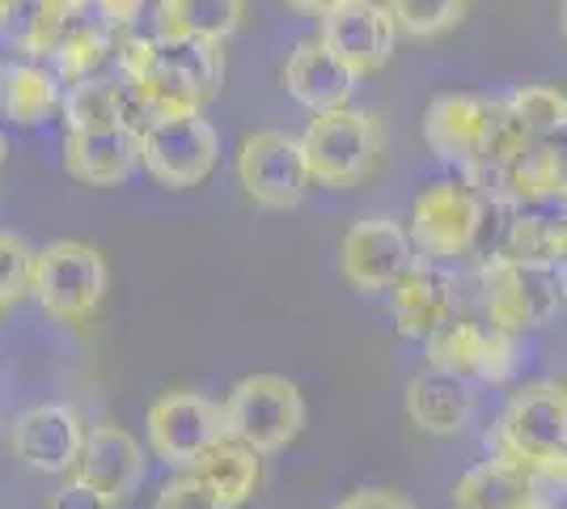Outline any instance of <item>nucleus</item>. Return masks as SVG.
I'll return each mask as SVG.
<instances>
[{
  "mask_svg": "<svg viewBox=\"0 0 567 509\" xmlns=\"http://www.w3.org/2000/svg\"><path fill=\"white\" fill-rule=\"evenodd\" d=\"M225 43L199 39V34H174V39H118V77L132 81L162 115L174 111H199L213 102L225 85Z\"/></svg>",
  "mask_w": 567,
  "mask_h": 509,
  "instance_id": "nucleus-1",
  "label": "nucleus"
},
{
  "mask_svg": "<svg viewBox=\"0 0 567 509\" xmlns=\"http://www.w3.org/2000/svg\"><path fill=\"white\" fill-rule=\"evenodd\" d=\"M499 455L520 462L538 488L567 492V383L543 378L513 390L496 425Z\"/></svg>",
  "mask_w": 567,
  "mask_h": 509,
  "instance_id": "nucleus-2",
  "label": "nucleus"
},
{
  "mask_svg": "<svg viewBox=\"0 0 567 509\" xmlns=\"http://www.w3.org/2000/svg\"><path fill=\"white\" fill-rule=\"evenodd\" d=\"M381 120L373 111H360V106H339V111H322L313 115L301 136L313 170V183L331 187V192H348L360 187L381 162Z\"/></svg>",
  "mask_w": 567,
  "mask_h": 509,
  "instance_id": "nucleus-3",
  "label": "nucleus"
},
{
  "mask_svg": "<svg viewBox=\"0 0 567 509\" xmlns=\"http://www.w3.org/2000/svg\"><path fill=\"white\" fill-rule=\"evenodd\" d=\"M487 225V195L471 179H436L411 200V243L427 264L471 255Z\"/></svg>",
  "mask_w": 567,
  "mask_h": 509,
  "instance_id": "nucleus-4",
  "label": "nucleus"
},
{
  "mask_svg": "<svg viewBox=\"0 0 567 509\" xmlns=\"http://www.w3.org/2000/svg\"><path fill=\"white\" fill-rule=\"evenodd\" d=\"M111 285L106 255L90 243L60 238V243L39 246L34 255V289L30 297L60 323H85L97 315L102 297Z\"/></svg>",
  "mask_w": 567,
  "mask_h": 509,
  "instance_id": "nucleus-5",
  "label": "nucleus"
},
{
  "mask_svg": "<svg viewBox=\"0 0 567 509\" xmlns=\"http://www.w3.org/2000/svg\"><path fill=\"white\" fill-rule=\"evenodd\" d=\"M225 425L234 441L259 455H276L306 429V399L284 374H250L225 395Z\"/></svg>",
  "mask_w": 567,
  "mask_h": 509,
  "instance_id": "nucleus-6",
  "label": "nucleus"
},
{
  "mask_svg": "<svg viewBox=\"0 0 567 509\" xmlns=\"http://www.w3.org/2000/svg\"><path fill=\"white\" fill-rule=\"evenodd\" d=\"M478 289H483V318L487 327L525 336L534 327H543L546 318L559 311V281L555 267L520 264L504 251H492L487 264L478 272Z\"/></svg>",
  "mask_w": 567,
  "mask_h": 509,
  "instance_id": "nucleus-7",
  "label": "nucleus"
},
{
  "mask_svg": "<svg viewBox=\"0 0 567 509\" xmlns=\"http://www.w3.org/2000/svg\"><path fill=\"white\" fill-rule=\"evenodd\" d=\"M220 136L204 120V111H174L148 123L141 136V166L144 174L166 187V192H190L216 170Z\"/></svg>",
  "mask_w": 567,
  "mask_h": 509,
  "instance_id": "nucleus-8",
  "label": "nucleus"
},
{
  "mask_svg": "<svg viewBox=\"0 0 567 509\" xmlns=\"http://www.w3.org/2000/svg\"><path fill=\"white\" fill-rule=\"evenodd\" d=\"M144 434H148L153 459L174 467V471H187L213 450L216 441L229 437L225 404H216L199 390H166L148 404Z\"/></svg>",
  "mask_w": 567,
  "mask_h": 509,
  "instance_id": "nucleus-9",
  "label": "nucleus"
},
{
  "mask_svg": "<svg viewBox=\"0 0 567 509\" xmlns=\"http://www.w3.org/2000/svg\"><path fill=\"white\" fill-rule=\"evenodd\" d=\"M237 183L246 200L267 213L297 208L313 187V170H309L301 136H288L280 128L250 132L237 149Z\"/></svg>",
  "mask_w": 567,
  "mask_h": 509,
  "instance_id": "nucleus-10",
  "label": "nucleus"
},
{
  "mask_svg": "<svg viewBox=\"0 0 567 509\" xmlns=\"http://www.w3.org/2000/svg\"><path fill=\"white\" fill-rule=\"evenodd\" d=\"M415 264L420 251L411 243V230L390 217L355 221L339 243V272L360 293H390Z\"/></svg>",
  "mask_w": 567,
  "mask_h": 509,
  "instance_id": "nucleus-11",
  "label": "nucleus"
},
{
  "mask_svg": "<svg viewBox=\"0 0 567 509\" xmlns=\"http://www.w3.org/2000/svg\"><path fill=\"white\" fill-rule=\"evenodd\" d=\"M499 102H487L478 94H436L427 102L424 120H420V136H424L427 153L445 166H457L462 179L471 174L492 141Z\"/></svg>",
  "mask_w": 567,
  "mask_h": 509,
  "instance_id": "nucleus-12",
  "label": "nucleus"
},
{
  "mask_svg": "<svg viewBox=\"0 0 567 509\" xmlns=\"http://www.w3.org/2000/svg\"><path fill=\"white\" fill-rule=\"evenodd\" d=\"M318 39L352 73L369 77V73H381L394 60L399 26H394L390 9L381 0H343L327 18H318Z\"/></svg>",
  "mask_w": 567,
  "mask_h": 509,
  "instance_id": "nucleus-13",
  "label": "nucleus"
},
{
  "mask_svg": "<svg viewBox=\"0 0 567 509\" xmlns=\"http://www.w3.org/2000/svg\"><path fill=\"white\" fill-rule=\"evenodd\" d=\"M85 420L69 404H34L25 408L13 429H9V450L13 459L25 462L30 471L43 476H72V467L85 450Z\"/></svg>",
  "mask_w": 567,
  "mask_h": 509,
  "instance_id": "nucleus-14",
  "label": "nucleus"
},
{
  "mask_svg": "<svg viewBox=\"0 0 567 509\" xmlns=\"http://www.w3.org/2000/svg\"><path fill=\"white\" fill-rule=\"evenodd\" d=\"M144 471H148V455L123 425H94L90 437H85L81 459L72 467V476L81 485L97 488L115 506L136 497V488L144 485Z\"/></svg>",
  "mask_w": 567,
  "mask_h": 509,
  "instance_id": "nucleus-15",
  "label": "nucleus"
},
{
  "mask_svg": "<svg viewBox=\"0 0 567 509\" xmlns=\"http://www.w3.org/2000/svg\"><path fill=\"white\" fill-rule=\"evenodd\" d=\"M280 81L292 102H301L309 115H322V111L352 106L360 73H352L322 39H306V43H297L292 55L284 60Z\"/></svg>",
  "mask_w": 567,
  "mask_h": 509,
  "instance_id": "nucleus-16",
  "label": "nucleus"
},
{
  "mask_svg": "<svg viewBox=\"0 0 567 509\" xmlns=\"http://www.w3.org/2000/svg\"><path fill=\"white\" fill-rule=\"evenodd\" d=\"M64 166L85 187H118L141 166V136L132 128H97L64 136Z\"/></svg>",
  "mask_w": 567,
  "mask_h": 509,
  "instance_id": "nucleus-17",
  "label": "nucleus"
},
{
  "mask_svg": "<svg viewBox=\"0 0 567 509\" xmlns=\"http://www.w3.org/2000/svg\"><path fill=\"white\" fill-rule=\"evenodd\" d=\"M496 200L508 204H559L567 200V132L538 136L499 174Z\"/></svg>",
  "mask_w": 567,
  "mask_h": 509,
  "instance_id": "nucleus-18",
  "label": "nucleus"
},
{
  "mask_svg": "<svg viewBox=\"0 0 567 509\" xmlns=\"http://www.w3.org/2000/svg\"><path fill=\"white\" fill-rule=\"evenodd\" d=\"M402 413L424 437H457L474 416V390L466 378L427 365V374H415L402 390Z\"/></svg>",
  "mask_w": 567,
  "mask_h": 509,
  "instance_id": "nucleus-19",
  "label": "nucleus"
},
{
  "mask_svg": "<svg viewBox=\"0 0 567 509\" xmlns=\"http://www.w3.org/2000/svg\"><path fill=\"white\" fill-rule=\"evenodd\" d=\"M390 311H394V327L402 336L427 339L436 327H445L457 315V289H453V281L441 267L420 259L390 289Z\"/></svg>",
  "mask_w": 567,
  "mask_h": 509,
  "instance_id": "nucleus-20",
  "label": "nucleus"
},
{
  "mask_svg": "<svg viewBox=\"0 0 567 509\" xmlns=\"http://www.w3.org/2000/svg\"><path fill=\"white\" fill-rule=\"evenodd\" d=\"M546 492L508 455L474 462L453 485V509H534Z\"/></svg>",
  "mask_w": 567,
  "mask_h": 509,
  "instance_id": "nucleus-21",
  "label": "nucleus"
},
{
  "mask_svg": "<svg viewBox=\"0 0 567 509\" xmlns=\"http://www.w3.org/2000/svg\"><path fill=\"white\" fill-rule=\"evenodd\" d=\"M60 77L34 64V60H22V64H9L0 73V111L4 120H13L18 128H39L51 111L60 106Z\"/></svg>",
  "mask_w": 567,
  "mask_h": 509,
  "instance_id": "nucleus-22",
  "label": "nucleus"
},
{
  "mask_svg": "<svg viewBox=\"0 0 567 509\" xmlns=\"http://www.w3.org/2000/svg\"><path fill=\"white\" fill-rule=\"evenodd\" d=\"M187 471H199L216 488V497L225 501V509H241L262 485V455L250 450V446H241V441H234V437H225V441H216L213 450L195 462V467H187Z\"/></svg>",
  "mask_w": 567,
  "mask_h": 509,
  "instance_id": "nucleus-23",
  "label": "nucleus"
},
{
  "mask_svg": "<svg viewBox=\"0 0 567 509\" xmlns=\"http://www.w3.org/2000/svg\"><path fill=\"white\" fill-rule=\"evenodd\" d=\"M90 4L94 0H25L22 18H18V34H13L18 51L25 60H51L60 51V43L85 22Z\"/></svg>",
  "mask_w": 567,
  "mask_h": 509,
  "instance_id": "nucleus-24",
  "label": "nucleus"
},
{
  "mask_svg": "<svg viewBox=\"0 0 567 509\" xmlns=\"http://www.w3.org/2000/svg\"><path fill=\"white\" fill-rule=\"evenodd\" d=\"M427 344V365L441 369V374H453V378H478L483 383V362H487V344H492V327L474 323V318H457L453 315L445 327H436Z\"/></svg>",
  "mask_w": 567,
  "mask_h": 509,
  "instance_id": "nucleus-25",
  "label": "nucleus"
},
{
  "mask_svg": "<svg viewBox=\"0 0 567 509\" xmlns=\"http://www.w3.org/2000/svg\"><path fill=\"white\" fill-rule=\"evenodd\" d=\"M504 255L520 264L555 267L567 255V208L559 213H517L504 230Z\"/></svg>",
  "mask_w": 567,
  "mask_h": 509,
  "instance_id": "nucleus-26",
  "label": "nucleus"
},
{
  "mask_svg": "<svg viewBox=\"0 0 567 509\" xmlns=\"http://www.w3.org/2000/svg\"><path fill=\"white\" fill-rule=\"evenodd\" d=\"M97 22H106L118 39H174L183 34L178 0H94Z\"/></svg>",
  "mask_w": 567,
  "mask_h": 509,
  "instance_id": "nucleus-27",
  "label": "nucleus"
},
{
  "mask_svg": "<svg viewBox=\"0 0 567 509\" xmlns=\"http://www.w3.org/2000/svg\"><path fill=\"white\" fill-rule=\"evenodd\" d=\"M118 55V34L106 22H81L69 39L60 43V51L51 55L55 60V77L64 85H76V81H90V77H102V64Z\"/></svg>",
  "mask_w": 567,
  "mask_h": 509,
  "instance_id": "nucleus-28",
  "label": "nucleus"
},
{
  "mask_svg": "<svg viewBox=\"0 0 567 509\" xmlns=\"http://www.w3.org/2000/svg\"><path fill=\"white\" fill-rule=\"evenodd\" d=\"M64 128L69 132H97V128H123L118 111V77H90L69 85V94L60 98Z\"/></svg>",
  "mask_w": 567,
  "mask_h": 509,
  "instance_id": "nucleus-29",
  "label": "nucleus"
},
{
  "mask_svg": "<svg viewBox=\"0 0 567 509\" xmlns=\"http://www.w3.org/2000/svg\"><path fill=\"white\" fill-rule=\"evenodd\" d=\"M390 9V18L399 26V34L427 43V39H441L457 26L466 22V9L471 0H381Z\"/></svg>",
  "mask_w": 567,
  "mask_h": 509,
  "instance_id": "nucleus-30",
  "label": "nucleus"
},
{
  "mask_svg": "<svg viewBox=\"0 0 567 509\" xmlns=\"http://www.w3.org/2000/svg\"><path fill=\"white\" fill-rule=\"evenodd\" d=\"M504 106L517 115V123L538 141V136H555L567 132V94L559 85H520L504 98Z\"/></svg>",
  "mask_w": 567,
  "mask_h": 509,
  "instance_id": "nucleus-31",
  "label": "nucleus"
},
{
  "mask_svg": "<svg viewBox=\"0 0 567 509\" xmlns=\"http://www.w3.org/2000/svg\"><path fill=\"white\" fill-rule=\"evenodd\" d=\"M34 255L39 251L25 243L22 234L0 230V315L30 297V289H34Z\"/></svg>",
  "mask_w": 567,
  "mask_h": 509,
  "instance_id": "nucleus-32",
  "label": "nucleus"
},
{
  "mask_svg": "<svg viewBox=\"0 0 567 509\" xmlns=\"http://www.w3.org/2000/svg\"><path fill=\"white\" fill-rule=\"evenodd\" d=\"M178 18H183V34L225 43L246 18V0H178Z\"/></svg>",
  "mask_w": 567,
  "mask_h": 509,
  "instance_id": "nucleus-33",
  "label": "nucleus"
},
{
  "mask_svg": "<svg viewBox=\"0 0 567 509\" xmlns=\"http://www.w3.org/2000/svg\"><path fill=\"white\" fill-rule=\"evenodd\" d=\"M153 509H225V501L199 471H174L166 485L157 488Z\"/></svg>",
  "mask_w": 567,
  "mask_h": 509,
  "instance_id": "nucleus-34",
  "label": "nucleus"
},
{
  "mask_svg": "<svg viewBox=\"0 0 567 509\" xmlns=\"http://www.w3.org/2000/svg\"><path fill=\"white\" fill-rule=\"evenodd\" d=\"M517 365H520L517 336H508V332H496V327H492L487 362H483V383H492V387H504V383L517 374Z\"/></svg>",
  "mask_w": 567,
  "mask_h": 509,
  "instance_id": "nucleus-35",
  "label": "nucleus"
},
{
  "mask_svg": "<svg viewBox=\"0 0 567 509\" xmlns=\"http://www.w3.org/2000/svg\"><path fill=\"white\" fill-rule=\"evenodd\" d=\"M48 509H118V506L111 497H102L97 488L81 485L76 476H69V480L48 497Z\"/></svg>",
  "mask_w": 567,
  "mask_h": 509,
  "instance_id": "nucleus-36",
  "label": "nucleus"
},
{
  "mask_svg": "<svg viewBox=\"0 0 567 509\" xmlns=\"http://www.w3.org/2000/svg\"><path fill=\"white\" fill-rule=\"evenodd\" d=\"M334 509H415V501L394 488H355Z\"/></svg>",
  "mask_w": 567,
  "mask_h": 509,
  "instance_id": "nucleus-37",
  "label": "nucleus"
},
{
  "mask_svg": "<svg viewBox=\"0 0 567 509\" xmlns=\"http://www.w3.org/2000/svg\"><path fill=\"white\" fill-rule=\"evenodd\" d=\"M284 4H288L292 13H301V18H327L343 0H284Z\"/></svg>",
  "mask_w": 567,
  "mask_h": 509,
  "instance_id": "nucleus-38",
  "label": "nucleus"
},
{
  "mask_svg": "<svg viewBox=\"0 0 567 509\" xmlns=\"http://www.w3.org/2000/svg\"><path fill=\"white\" fill-rule=\"evenodd\" d=\"M25 0H0V30H9V26L22 18Z\"/></svg>",
  "mask_w": 567,
  "mask_h": 509,
  "instance_id": "nucleus-39",
  "label": "nucleus"
},
{
  "mask_svg": "<svg viewBox=\"0 0 567 509\" xmlns=\"http://www.w3.org/2000/svg\"><path fill=\"white\" fill-rule=\"evenodd\" d=\"M555 281H559V302L567 306V255L555 264Z\"/></svg>",
  "mask_w": 567,
  "mask_h": 509,
  "instance_id": "nucleus-40",
  "label": "nucleus"
},
{
  "mask_svg": "<svg viewBox=\"0 0 567 509\" xmlns=\"http://www.w3.org/2000/svg\"><path fill=\"white\" fill-rule=\"evenodd\" d=\"M559 30H564V39H567V0L559 4Z\"/></svg>",
  "mask_w": 567,
  "mask_h": 509,
  "instance_id": "nucleus-41",
  "label": "nucleus"
},
{
  "mask_svg": "<svg viewBox=\"0 0 567 509\" xmlns=\"http://www.w3.org/2000/svg\"><path fill=\"white\" fill-rule=\"evenodd\" d=\"M4 157H9V141H4V132H0V170H4Z\"/></svg>",
  "mask_w": 567,
  "mask_h": 509,
  "instance_id": "nucleus-42",
  "label": "nucleus"
},
{
  "mask_svg": "<svg viewBox=\"0 0 567 509\" xmlns=\"http://www.w3.org/2000/svg\"><path fill=\"white\" fill-rule=\"evenodd\" d=\"M534 509H564V506H550V501H546V497H543V501H538V506H534Z\"/></svg>",
  "mask_w": 567,
  "mask_h": 509,
  "instance_id": "nucleus-43",
  "label": "nucleus"
}]
</instances>
